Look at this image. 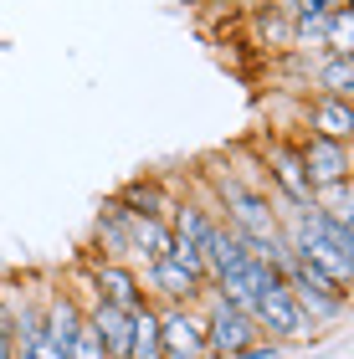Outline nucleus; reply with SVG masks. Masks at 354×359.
Returning a JSON list of instances; mask_svg holds the SVG:
<instances>
[{"instance_id": "13", "label": "nucleus", "mask_w": 354, "mask_h": 359, "mask_svg": "<svg viewBox=\"0 0 354 359\" xmlns=\"http://www.w3.org/2000/svg\"><path fill=\"white\" fill-rule=\"evenodd\" d=\"M247 257H252V247L231 231L226 221H216V226H211V236H205V272H211V283H221L226 272H236L241 262H247Z\"/></svg>"}, {"instance_id": "10", "label": "nucleus", "mask_w": 354, "mask_h": 359, "mask_svg": "<svg viewBox=\"0 0 354 359\" xmlns=\"http://www.w3.org/2000/svg\"><path fill=\"white\" fill-rule=\"evenodd\" d=\"M83 308H88L93 334L103 339L108 359H128V344H134V313H139V308H118V303H103V298H83Z\"/></svg>"}, {"instance_id": "6", "label": "nucleus", "mask_w": 354, "mask_h": 359, "mask_svg": "<svg viewBox=\"0 0 354 359\" xmlns=\"http://www.w3.org/2000/svg\"><path fill=\"white\" fill-rule=\"evenodd\" d=\"M88 298H103V303H118V308H144V283H139V267L134 262H108V257L93 252L88 262Z\"/></svg>"}, {"instance_id": "14", "label": "nucleus", "mask_w": 354, "mask_h": 359, "mask_svg": "<svg viewBox=\"0 0 354 359\" xmlns=\"http://www.w3.org/2000/svg\"><path fill=\"white\" fill-rule=\"evenodd\" d=\"M308 83H313V93H329V97H344V103H354V57L318 52Z\"/></svg>"}, {"instance_id": "9", "label": "nucleus", "mask_w": 354, "mask_h": 359, "mask_svg": "<svg viewBox=\"0 0 354 359\" xmlns=\"http://www.w3.org/2000/svg\"><path fill=\"white\" fill-rule=\"evenodd\" d=\"M303 134L334 139V144H354V103L329 93H308L303 97Z\"/></svg>"}, {"instance_id": "2", "label": "nucleus", "mask_w": 354, "mask_h": 359, "mask_svg": "<svg viewBox=\"0 0 354 359\" xmlns=\"http://www.w3.org/2000/svg\"><path fill=\"white\" fill-rule=\"evenodd\" d=\"M278 277H282V287L293 292V303L308 313L318 329H329V323H339L344 313H349V298L354 292H344V287H334L318 267H308L298 252H287L282 262H278Z\"/></svg>"}, {"instance_id": "1", "label": "nucleus", "mask_w": 354, "mask_h": 359, "mask_svg": "<svg viewBox=\"0 0 354 359\" xmlns=\"http://www.w3.org/2000/svg\"><path fill=\"white\" fill-rule=\"evenodd\" d=\"M282 216V241L287 252H298L308 267H318L334 287H354V236L349 226H339L334 216H324L318 205L308 210H278Z\"/></svg>"}, {"instance_id": "15", "label": "nucleus", "mask_w": 354, "mask_h": 359, "mask_svg": "<svg viewBox=\"0 0 354 359\" xmlns=\"http://www.w3.org/2000/svg\"><path fill=\"white\" fill-rule=\"evenodd\" d=\"M128 241H134V267H149L159 262V257H170V221L159 216H134V226H128Z\"/></svg>"}, {"instance_id": "3", "label": "nucleus", "mask_w": 354, "mask_h": 359, "mask_svg": "<svg viewBox=\"0 0 354 359\" xmlns=\"http://www.w3.org/2000/svg\"><path fill=\"white\" fill-rule=\"evenodd\" d=\"M200 313H205V354H211V359H231V354H247V349L262 344L257 318L247 313V308L226 303L221 292H205Z\"/></svg>"}, {"instance_id": "21", "label": "nucleus", "mask_w": 354, "mask_h": 359, "mask_svg": "<svg viewBox=\"0 0 354 359\" xmlns=\"http://www.w3.org/2000/svg\"><path fill=\"white\" fill-rule=\"evenodd\" d=\"M349 236H354V221H349Z\"/></svg>"}, {"instance_id": "12", "label": "nucleus", "mask_w": 354, "mask_h": 359, "mask_svg": "<svg viewBox=\"0 0 354 359\" xmlns=\"http://www.w3.org/2000/svg\"><path fill=\"white\" fill-rule=\"evenodd\" d=\"M114 201L123 210H134V216H159V221H170V210H175V195L170 185L159 175H139V180H128V185H118Z\"/></svg>"}, {"instance_id": "17", "label": "nucleus", "mask_w": 354, "mask_h": 359, "mask_svg": "<svg viewBox=\"0 0 354 359\" xmlns=\"http://www.w3.org/2000/svg\"><path fill=\"white\" fill-rule=\"evenodd\" d=\"M128 359H165V344H159V308L144 303L134 313V344H128Z\"/></svg>"}, {"instance_id": "7", "label": "nucleus", "mask_w": 354, "mask_h": 359, "mask_svg": "<svg viewBox=\"0 0 354 359\" xmlns=\"http://www.w3.org/2000/svg\"><path fill=\"white\" fill-rule=\"evenodd\" d=\"M293 144H298L303 170H308L313 195L329 190V185H344V180H354V154H349V144H334V139H318V134H298Z\"/></svg>"}, {"instance_id": "18", "label": "nucleus", "mask_w": 354, "mask_h": 359, "mask_svg": "<svg viewBox=\"0 0 354 359\" xmlns=\"http://www.w3.org/2000/svg\"><path fill=\"white\" fill-rule=\"evenodd\" d=\"M324 52H334V57H354V6L329 11V46H324Z\"/></svg>"}, {"instance_id": "22", "label": "nucleus", "mask_w": 354, "mask_h": 359, "mask_svg": "<svg viewBox=\"0 0 354 359\" xmlns=\"http://www.w3.org/2000/svg\"><path fill=\"white\" fill-rule=\"evenodd\" d=\"M349 6H354V0H349Z\"/></svg>"}, {"instance_id": "16", "label": "nucleus", "mask_w": 354, "mask_h": 359, "mask_svg": "<svg viewBox=\"0 0 354 359\" xmlns=\"http://www.w3.org/2000/svg\"><path fill=\"white\" fill-rule=\"evenodd\" d=\"M252 26H257V41H262V46H272V52H293V15L278 11L272 0H267V11L252 15Z\"/></svg>"}, {"instance_id": "5", "label": "nucleus", "mask_w": 354, "mask_h": 359, "mask_svg": "<svg viewBox=\"0 0 354 359\" xmlns=\"http://www.w3.org/2000/svg\"><path fill=\"white\" fill-rule=\"evenodd\" d=\"M159 344H165V359H211L205 354V313H200V303L159 308Z\"/></svg>"}, {"instance_id": "8", "label": "nucleus", "mask_w": 354, "mask_h": 359, "mask_svg": "<svg viewBox=\"0 0 354 359\" xmlns=\"http://www.w3.org/2000/svg\"><path fill=\"white\" fill-rule=\"evenodd\" d=\"M139 283H144V298L154 308H170V303H205V287L196 272H185L180 262H170V257H159V262L139 267Z\"/></svg>"}, {"instance_id": "19", "label": "nucleus", "mask_w": 354, "mask_h": 359, "mask_svg": "<svg viewBox=\"0 0 354 359\" xmlns=\"http://www.w3.org/2000/svg\"><path fill=\"white\" fill-rule=\"evenodd\" d=\"M252 354H257V359H293V354H287L282 344H272V339H262V344H257Z\"/></svg>"}, {"instance_id": "11", "label": "nucleus", "mask_w": 354, "mask_h": 359, "mask_svg": "<svg viewBox=\"0 0 354 359\" xmlns=\"http://www.w3.org/2000/svg\"><path fill=\"white\" fill-rule=\"evenodd\" d=\"M128 226H134V210H123L114 195L103 201L98 221H93V247L108 262H134V241H128Z\"/></svg>"}, {"instance_id": "20", "label": "nucleus", "mask_w": 354, "mask_h": 359, "mask_svg": "<svg viewBox=\"0 0 354 359\" xmlns=\"http://www.w3.org/2000/svg\"><path fill=\"white\" fill-rule=\"evenodd\" d=\"M231 359H257V354H252V349H247V354H231Z\"/></svg>"}, {"instance_id": "4", "label": "nucleus", "mask_w": 354, "mask_h": 359, "mask_svg": "<svg viewBox=\"0 0 354 359\" xmlns=\"http://www.w3.org/2000/svg\"><path fill=\"white\" fill-rule=\"evenodd\" d=\"M252 318H257V329H262V339H272V344H282V349L287 344H318V339H324V329L293 303V292L282 283L267 287L262 298L252 303Z\"/></svg>"}]
</instances>
